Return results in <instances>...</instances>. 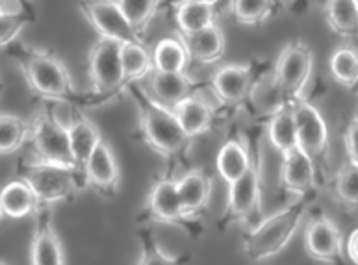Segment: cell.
I'll use <instances>...</instances> for the list:
<instances>
[{
  "mask_svg": "<svg viewBox=\"0 0 358 265\" xmlns=\"http://www.w3.org/2000/svg\"><path fill=\"white\" fill-rule=\"evenodd\" d=\"M251 96L252 102H255V108H258L260 112L269 117L284 110L292 102L288 95L284 93L282 87H280L275 75L266 76V78H262L260 82L252 85Z\"/></svg>",
  "mask_w": 358,
  "mask_h": 265,
  "instance_id": "cell-28",
  "label": "cell"
},
{
  "mask_svg": "<svg viewBox=\"0 0 358 265\" xmlns=\"http://www.w3.org/2000/svg\"><path fill=\"white\" fill-rule=\"evenodd\" d=\"M268 138L271 145L280 154H286L299 147V132H297V122L292 106L271 115L268 122Z\"/></svg>",
  "mask_w": 358,
  "mask_h": 265,
  "instance_id": "cell-23",
  "label": "cell"
},
{
  "mask_svg": "<svg viewBox=\"0 0 358 265\" xmlns=\"http://www.w3.org/2000/svg\"><path fill=\"white\" fill-rule=\"evenodd\" d=\"M312 67H314V58H312L310 47L305 41H301V39L289 41L282 48L273 75L277 76L278 84L288 95L289 101L301 96L310 80Z\"/></svg>",
  "mask_w": 358,
  "mask_h": 265,
  "instance_id": "cell-8",
  "label": "cell"
},
{
  "mask_svg": "<svg viewBox=\"0 0 358 265\" xmlns=\"http://www.w3.org/2000/svg\"><path fill=\"white\" fill-rule=\"evenodd\" d=\"M357 2H358V0H357Z\"/></svg>",
  "mask_w": 358,
  "mask_h": 265,
  "instance_id": "cell-41",
  "label": "cell"
},
{
  "mask_svg": "<svg viewBox=\"0 0 358 265\" xmlns=\"http://www.w3.org/2000/svg\"><path fill=\"white\" fill-rule=\"evenodd\" d=\"M173 112L189 138L208 132L214 122V110L208 106V102H204L195 95L187 96L186 101H182L178 106L173 108Z\"/></svg>",
  "mask_w": 358,
  "mask_h": 265,
  "instance_id": "cell-21",
  "label": "cell"
},
{
  "mask_svg": "<svg viewBox=\"0 0 358 265\" xmlns=\"http://www.w3.org/2000/svg\"><path fill=\"white\" fill-rule=\"evenodd\" d=\"M182 2H206V4H215L217 0H182Z\"/></svg>",
  "mask_w": 358,
  "mask_h": 265,
  "instance_id": "cell-39",
  "label": "cell"
},
{
  "mask_svg": "<svg viewBox=\"0 0 358 265\" xmlns=\"http://www.w3.org/2000/svg\"><path fill=\"white\" fill-rule=\"evenodd\" d=\"M30 134H32L36 162L78 167L73 156V149H71L69 128L65 127L64 122H59L52 112L41 113L34 121Z\"/></svg>",
  "mask_w": 358,
  "mask_h": 265,
  "instance_id": "cell-6",
  "label": "cell"
},
{
  "mask_svg": "<svg viewBox=\"0 0 358 265\" xmlns=\"http://www.w3.org/2000/svg\"><path fill=\"white\" fill-rule=\"evenodd\" d=\"M178 191L182 196V206L187 221H193L208 204L212 184L210 178L201 169L187 171L178 180Z\"/></svg>",
  "mask_w": 358,
  "mask_h": 265,
  "instance_id": "cell-18",
  "label": "cell"
},
{
  "mask_svg": "<svg viewBox=\"0 0 358 265\" xmlns=\"http://www.w3.org/2000/svg\"><path fill=\"white\" fill-rule=\"evenodd\" d=\"M19 62L28 85L41 96L67 104L76 96L69 73L54 54L45 50H27L21 54Z\"/></svg>",
  "mask_w": 358,
  "mask_h": 265,
  "instance_id": "cell-3",
  "label": "cell"
},
{
  "mask_svg": "<svg viewBox=\"0 0 358 265\" xmlns=\"http://www.w3.org/2000/svg\"><path fill=\"white\" fill-rule=\"evenodd\" d=\"M130 93L138 102L141 136L150 149L164 158H175L186 152L192 138L180 127L175 112L152 101L141 85L136 87V84H130Z\"/></svg>",
  "mask_w": 358,
  "mask_h": 265,
  "instance_id": "cell-1",
  "label": "cell"
},
{
  "mask_svg": "<svg viewBox=\"0 0 358 265\" xmlns=\"http://www.w3.org/2000/svg\"><path fill=\"white\" fill-rule=\"evenodd\" d=\"M332 76L345 87L353 89L358 82V52L353 48H338L329 62Z\"/></svg>",
  "mask_w": 358,
  "mask_h": 265,
  "instance_id": "cell-31",
  "label": "cell"
},
{
  "mask_svg": "<svg viewBox=\"0 0 358 265\" xmlns=\"http://www.w3.org/2000/svg\"><path fill=\"white\" fill-rule=\"evenodd\" d=\"M147 212L152 221L158 223H182L187 221L182 196L178 191V180H173L169 176L158 178L149 193L147 201Z\"/></svg>",
  "mask_w": 358,
  "mask_h": 265,
  "instance_id": "cell-13",
  "label": "cell"
},
{
  "mask_svg": "<svg viewBox=\"0 0 358 265\" xmlns=\"http://www.w3.org/2000/svg\"><path fill=\"white\" fill-rule=\"evenodd\" d=\"M315 159L301 147L282 154L280 165V182L282 187L289 193L305 196L315 189L317 173H315Z\"/></svg>",
  "mask_w": 358,
  "mask_h": 265,
  "instance_id": "cell-12",
  "label": "cell"
},
{
  "mask_svg": "<svg viewBox=\"0 0 358 265\" xmlns=\"http://www.w3.org/2000/svg\"><path fill=\"white\" fill-rule=\"evenodd\" d=\"M32 265H65L64 249L52 224V212L47 204H39L36 210V228H34L32 247H30Z\"/></svg>",
  "mask_w": 358,
  "mask_h": 265,
  "instance_id": "cell-11",
  "label": "cell"
},
{
  "mask_svg": "<svg viewBox=\"0 0 358 265\" xmlns=\"http://www.w3.org/2000/svg\"><path fill=\"white\" fill-rule=\"evenodd\" d=\"M305 247L310 258L321 264L334 265L342 260L343 241L340 228L329 217L312 219L305 232Z\"/></svg>",
  "mask_w": 358,
  "mask_h": 265,
  "instance_id": "cell-10",
  "label": "cell"
},
{
  "mask_svg": "<svg viewBox=\"0 0 358 265\" xmlns=\"http://www.w3.org/2000/svg\"><path fill=\"white\" fill-rule=\"evenodd\" d=\"M251 165L252 159L249 156V150H247L245 145L236 141V139L227 141L217 152V158H215L217 173L227 184H232L240 176L245 175Z\"/></svg>",
  "mask_w": 358,
  "mask_h": 265,
  "instance_id": "cell-22",
  "label": "cell"
},
{
  "mask_svg": "<svg viewBox=\"0 0 358 265\" xmlns=\"http://www.w3.org/2000/svg\"><path fill=\"white\" fill-rule=\"evenodd\" d=\"M138 265H184L180 256L167 255L160 245L156 243L149 230H141V255Z\"/></svg>",
  "mask_w": 358,
  "mask_h": 265,
  "instance_id": "cell-34",
  "label": "cell"
},
{
  "mask_svg": "<svg viewBox=\"0 0 358 265\" xmlns=\"http://www.w3.org/2000/svg\"><path fill=\"white\" fill-rule=\"evenodd\" d=\"M21 178L30 184L39 204H47V206L75 196L80 189V178L86 180L84 171L78 167L45 164L36 159L22 167Z\"/></svg>",
  "mask_w": 358,
  "mask_h": 265,
  "instance_id": "cell-4",
  "label": "cell"
},
{
  "mask_svg": "<svg viewBox=\"0 0 358 265\" xmlns=\"http://www.w3.org/2000/svg\"><path fill=\"white\" fill-rule=\"evenodd\" d=\"M260 206V165L252 162L245 175L229 184V213L234 219H247Z\"/></svg>",
  "mask_w": 358,
  "mask_h": 265,
  "instance_id": "cell-16",
  "label": "cell"
},
{
  "mask_svg": "<svg viewBox=\"0 0 358 265\" xmlns=\"http://www.w3.org/2000/svg\"><path fill=\"white\" fill-rule=\"evenodd\" d=\"M69 138H71V149H73V156H75L76 165L84 171V165L96 149V145L101 143V132L99 128L91 121L84 119V117H75L71 121L69 127Z\"/></svg>",
  "mask_w": 358,
  "mask_h": 265,
  "instance_id": "cell-24",
  "label": "cell"
},
{
  "mask_svg": "<svg viewBox=\"0 0 358 265\" xmlns=\"http://www.w3.org/2000/svg\"><path fill=\"white\" fill-rule=\"evenodd\" d=\"M325 17L329 27L345 39L358 38L357 0H327Z\"/></svg>",
  "mask_w": 358,
  "mask_h": 265,
  "instance_id": "cell-25",
  "label": "cell"
},
{
  "mask_svg": "<svg viewBox=\"0 0 358 265\" xmlns=\"http://www.w3.org/2000/svg\"><path fill=\"white\" fill-rule=\"evenodd\" d=\"M121 59H123L127 85L143 82L155 71L152 56L147 52L143 43H124V45H121Z\"/></svg>",
  "mask_w": 358,
  "mask_h": 265,
  "instance_id": "cell-27",
  "label": "cell"
},
{
  "mask_svg": "<svg viewBox=\"0 0 358 265\" xmlns=\"http://www.w3.org/2000/svg\"><path fill=\"white\" fill-rule=\"evenodd\" d=\"M152 101H156L162 106L173 110L178 106L182 101L193 95L192 80L184 73H162V71H152L141 84Z\"/></svg>",
  "mask_w": 358,
  "mask_h": 265,
  "instance_id": "cell-14",
  "label": "cell"
},
{
  "mask_svg": "<svg viewBox=\"0 0 358 265\" xmlns=\"http://www.w3.org/2000/svg\"><path fill=\"white\" fill-rule=\"evenodd\" d=\"M39 208V201L34 189L27 180H13L6 184L0 193V210L6 217L10 219H22L36 213Z\"/></svg>",
  "mask_w": 358,
  "mask_h": 265,
  "instance_id": "cell-19",
  "label": "cell"
},
{
  "mask_svg": "<svg viewBox=\"0 0 358 265\" xmlns=\"http://www.w3.org/2000/svg\"><path fill=\"white\" fill-rule=\"evenodd\" d=\"M30 130L32 128H28V124L21 117L4 113L0 119V150L2 154L15 152L19 147H22Z\"/></svg>",
  "mask_w": 358,
  "mask_h": 265,
  "instance_id": "cell-32",
  "label": "cell"
},
{
  "mask_svg": "<svg viewBox=\"0 0 358 265\" xmlns=\"http://www.w3.org/2000/svg\"><path fill=\"white\" fill-rule=\"evenodd\" d=\"M182 43H184L189 58L199 64H214L224 54L223 32L215 24L204 28L201 32L182 36Z\"/></svg>",
  "mask_w": 358,
  "mask_h": 265,
  "instance_id": "cell-20",
  "label": "cell"
},
{
  "mask_svg": "<svg viewBox=\"0 0 358 265\" xmlns=\"http://www.w3.org/2000/svg\"><path fill=\"white\" fill-rule=\"evenodd\" d=\"M357 119H358V117H357Z\"/></svg>",
  "mask_w": 358,
  "mask_h": 265,
  "instance_id": "cell-40",
  "label": "cell"
},
{
  "mask_svg": "<svg viewBox=\"0 0 358 265\" xmlns=\"http://www.w3.org/2000/svg\"><path fill=\"white\" fill-rule=\"evenodd\" d=\"M345 150L351 164L358 165V119L349 122L348 132H345Z\"/></svg>",
  "mask_w": 358,
  "mask_h": 265,
  "instance_id": "cell-37",
  "label": "cell"
},
{
  "mask_svg": "<svg viewBox=\"0 0 358 265\" xmlns=\"http://www.w3.org/2000/svg\"><path fill=\"white\" fill-rule=\"evenodd\" d=\"M117 4L121 6V10L136 32L141 36L155 19L160 0H117Z\"/></svg>",
  "mask_w": 358,
  "mask_h": 265,
  "instance_id": "cell-33",
  "label": "cell"
},
{
  "mask_svg": "<svg viewBox=\"0 0 358 265\" xmlns=\"http://www.w3.org/2000/svg\"><path fill=\"white\" fill-rule=\"evenodd\" d=\"M294 110L297 132H299V147L310 154L314 159H320L329 145V130H327L325 119L317 112V108L305 101L303 96H297L289 102Z\"/></svg>",
  "mask_w": 358,
  "mask_h": 265,
  "instance_id": "cell-9",
  "label": "cell"
},
{
  "mask_svg": "<svg viewBox=\"0 0 358 265\" xmlns=\"http://www.w3.org/2000/svg\"><path fill=\"white\" fill-rule=\"evenodd\" d=\"M212 87L223 104L236 106L251 95L252 73L247 65H224L214 75Z\"/></svg>",
  "mask_w": 358,
  "mask_h": 265,
  "instance_id": "cell-17",
  "label": "cell"
},
{
  "mask_svg": "<svg viewBox=\"0 0 358 265\" xmlns=\"http://www.w3.org/2000/svg\"><path fill=\"white\" fill-rule=\"evenodd\" d=\"M336 195L348 206L358 208V165L345 164L336 175Z\"/></svg>",
  "mask_w": 358,
  "mask_h": 265,
  "instance_id": "cell-35",
  "label": "cell"
},
{
  "mask_svg": "<svg viewBox=\"0 0 358 265\" xmlns=\"http://www.w3.org/2000/svg\"><path fill=\"white\" fill-rule=\"evenodd\" d=\"M78 10L99 32V38L121 43H141V36L130 24L117 0H80Z\"/></svg>",
  "mask_w": 358,
  "mask_h": 265,
  "instance_id": "cell-7",
  "label": "cell"
},
{
  "mask_svg": "<svg viewBox=\"0 0 358 265\" xmlns=\"http://www.w3.org/2000/svg\"><path fill=\"white\" fill-rule=\"evenodd\" d=\"M187 59H189V54H187L182 39H162L156 43L155 50H152L155 69L162 71V73H184Z\"/></svg>",
  "mask_w": 358,
  "mask_h": 265,
  "instance_id": "cell-29",
  "label": "cell"
},
{
  "mask_svg": "<svg viewBox=\"0 0 358 265\" xmlns=\"http://www.w3.org/2000/svg\"><path fill=\"white\" fill-rule=\"evenodd\" d=\"M86 184L104 195H115L119 186V167L112 149L106 141H101L84 165Z\"/></svg>",
  "mask_w": 358,
  "mask_h": 265,
  "instance_id": "cell-15",
  "label": "cell"
},
{
  "mask_svg": "<svg viewBox=\"0 0 358 265\" xmlns=\"http://www.w3.org/2000/svg\"><path fill=\"white\" fill-rule=\"evenodd\" d=\"M277 0H230L232 17L240 24H260L275 10Z\"/></svg>",
  "mask_w": 358,
  "mask_h": 265,
  "instance_id": "cell-30",
  "label": "cell"
},
{
  "mask_svg": "<svg viewBox=\"0 0 358 265\" xmlns=\"http://www.w3.org/2000/svg\"><path fill=\"white\" fill-rule=\"evenodd\" d=\"M32 21L30 13H6L0 15V43L8 47L15 41V38L22 32V28Z\"/></svg>",
  "mask_w": 358,
  "mask_h": 265,
  "instance_id": "cell-36",
  "label": "cell"
},
{
  "mask_svg": "<svg viewBox=\"0 0 358 265\" xmlns=\"http://www.w3.org/2000/svg\"><path fill=\"white\" fill-rule=\"evenodd\" d=\"M345 252L351 258V262L358 265V228H355L353 232L349 234L348 243H345Z\"/></svg>",
  "mask_w": 358,
  "mask_h": 265,
  "instance_id": "cell-38",
  "label": "cell"
},
{
  "mask_svg": "<svg viewBox=\"0 0 358 265\" xmlns=\"http://www.w3.org/2000/svg\"><path fill=\"white\" fill-rule=\"evenodd\" d=\"M175 19L182 36H189L201 32L204 28L214 27L217 11L214 4H206V2H180Z\"/></svg>",
  "mask_w": 358,
  "mask_h": 265,
  "instance_id": "cell-26",
  "label": "cell"
},
{
  "mask_svg": "<svg viewBox=\"0 0 358 265\" xmlns=\"http://www.w3.org/2000/svg\"><path fill=\"white\" fill-rule=\"evenodd\" d=\"M306 201L289 204V206L278 210L271 217L252 228L243 239V250L245 255L255 262L268 260L271 256L278 255L286 245L292 241L295 232L299 230V224L306 213Z\"/></svg>",
  "mask_w": 358,
  "mask_h": 265,
  "instance_id": "cell-2",
  "label": "cell"
},
{
  "mask_svg": "<svg viewBox=\"0 0 358 265\" xmlns=\"http://www.w3.org/2000/svg\"><path fill=\"white\" fill-rule=\"evenodd\" d=\"M90 78L93 84V96L99 101L110 99L127 87L121 43L108 38H99L90 52Z\"/></svg>",
  "mask_w": 358,
  "mask_h": 265,
  "instance_id": "cell-5",
  "label": "cell"
}]
</instances>
